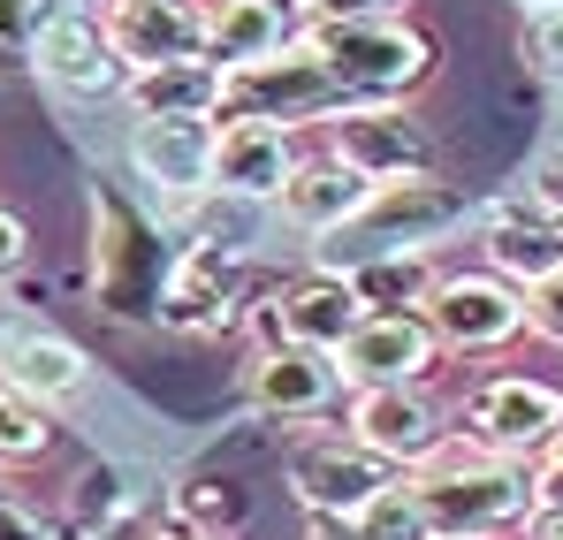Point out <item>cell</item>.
I'll list each match as a JSON object with an SVG mask.
<instances>
[{
  "label": "cell",
  "mask_w": 563,
  "mask_h": 540,
  "mask_svg": "<svg viewBox=\"0 0 563 540\" xmlns=\"http://www.w3.org/2000/svg\"><path fill=\"white\" fill-rule=\"evenodd\" d=\"M427 533L442 540H495V533H526V518L541 510L533 503V472L510 464V456L479 450L472 434H450L427 464L404 472Z\"/></svg>",
  "instance_id": "1"
},
{
  "label": "cell",
  "mask_w": 563,
  "mask_h": 540,
  "mask_svg": "<svg viewBox=\"0 0 563 540\" xmlns=\"http://www.w3.org/2000/svg\"><path fill=\"white\" fill-rule=\"evenodd\" d=\"M351 99H411L434 77V38L411 15H312L297 31Z\"/></svg>",
  "instance_id": "2"
},
{
  "label": "cell",
  "mask_w": 563,
  "mask_h": 540,
  "mask_svg": "<svg viewBox=\"0 0 563 540\" xmlns=\"http://www.w3.org/2000/svg\"><path fill=\"white\" fill-rule=\"evenodd\" d=\"M343 107H358V99L328 77V62H320L305 38H289L267 62L229 69V85H221V114H252V122H282V130H297V122H335Z\"/></svg>",
  "instance_id": "3"
},
{
  "label": "cell",
  "mask_w": 563,
  "mask_h": 540,
  "mask_svg": "<svg viewBox=\"0 0 563 540\" xmlns=\"http://www.w3.org/2000/svg\"><path fill=\"white\" fill-rule=\"evenodd\" d=\"M419 320L434 328L442 359H487V351H510L526 335V289H510L503 274H442L419 305Z\"/></svg>",
  "instance_id": "4"
},
{
  "label": "cell",
  "mask_w": 563,
  "mask_h": 540,
  "mask_svg": "<svg viewBox=\"0 0 563 540\" xmlns=\"http://www.w3.org/2000/svg\"><path fill=\"white\" fill-rule=\"evenodd\" d=\"M328 153L343 168H358L366 183H396V176H434V137L404 99H358L328 122Z\"/></svg>",
  "instance_id": "5"
},
{
  "label": "cell",
  "mask_w": 563,
  "mask_h": 540,
  "mask_svg": "<svg viewBox=\"0 0 563 540\" xmlns=\"http://www.w3.org/2000/svg\"><path fill=\"white\" fill-rule=\"evenodd\" d=\"M465 434L479 450L510 456V464H533L563 434V388L549 381H526V373H503V381H479L465 396Z\"/></svg>",
  "instance_id": "6"
},
{
  "label": "cell",
  "mask_w": 563,
  "mask_h": 540,
  "mask_svg": "<svg viewBox=\"0 0 563 540\" xmlns=\"http://www.w3.org/2000/svg\"><path fill=\"white\" fill-rule=\"evenodd\" d=\"M351 442L411 472L450 442V427H442V404L427 381H388V388H351Z\"/></svg>",
  "instance_id": "7"
},
{
  "label": "cell",
  "mask_w": 563,
  "mask_h": 540,
  "mask_svg": "<svg viewBox=\"0 0 563 540\" xmlns=\"http://www.w3.org/2000/svg\"><path fill=\"white\" fill-rule=\"evenodd\" d=\"M31 69H38V85L69 91V99H114L130 85V62L107 46V23L92 8H69V0L46 15V31L31 46Z\"/></svg>",
  "instance_id": "8"
},
{
  "label": "cell",
  "mask_w": 563,
  "mask_h": 540,
  "mask_svg": "<svg viewBox=\"0 0 563 540\" xmlns=\"http://www.w3.org/2000/svg\"><path fill=\"white\" fill-rule=\"evenodd\" d=\"M457 221H465V198L442 176H396V183H374L366 213H358L343 236H374L366 252H427V244L450 236ZM366 252H358V260H366Z\"/></svg>",
  "instance_id": "9"
},
{
  "label": "cell",
  "mask_w": 563,
  "mask_h": 540,
  "mask_svg": "<svg viewBox=\"0 0 563 540\" xmlns=\"http://www.w3.org/2000/svg\"><path fill=\"white\" fill-rule=\"evenodd\" d=\"M404 472L374 456L366 442H305V450L289 456V495L305 503V518H351V510H366L380 487H396Z\"/></svg>",
  "instance_id": "10"
},
{
  "label": "cell",
  "mask_w": 563,
  "mask_h": 540,
  "mask_svg": "<svg viewBox=\"0 0 563 540\" xmlns=\"http://www.w3.org/2000/svg\"><path fill=\"white\" fill-rule=\"evenodd\" d=\"M442 365V343L419 312H366L343 351H335V373L343 388H388V381H427Z\"/></svg>",
  "instance_id": "11"
},
{
  "label": "cell",
  "mask_w": 563,
  "mask_h": 540,
  "mask_svg": "<svg viewBox=\"0 0 563 540\" xmlns=\"http://www.w3.org/2000/svg\"><path fill=\"white\" fill-rule=\"evenodd\" d=\"M343 396V373L328 351H305V343H260L244 359V404L260 419H320L328 404Z\"/></svg>",
  "instance_id": "12"
},
{
  "label": "cell",
  "mask_w": 563,
  "mask_h": 540,
  "mask_svg": "<svg viewBox=\"0 0 563 540\" xmlns=\"http://www.w3.org/2000/svg\"><path fill=\"white\" fill-rule=\"evenodd\" d=\"M99 23H107V46L130 69H161V62L206 54V0H107Z\"/></svg>",
  "instance_id": "13"
},
{
  "label": "cell",
  "mask_w": 563,
  "mask_h": 540,
  "mask_svg": "<svg viewBox=\"0 0 563 540\" xmlns=\"http://www.w3.org/2000/svg\"><path fill=\"white\" fill-rule=\"evenodd\" d=\"M213 114H137L130 122V168L153 190H213Z\"/></svg>",
  "instance_id": "14"
},
{
  "label": "cell",
  "mask_w": 563,
  "mask_h": 540,
  "mask_svg": "<svg viewBox=\"0 0 563 540\" xmlns=\"http://www.w3.org/2000/svg\"><path fill=\"white\" fill-rule=\"evenodd\" d=\"M289 176H297V145H289L282 122L229 114L213 130V190H229V198H282Z\"/></svg>",
  "instance_id": "15"
},
{
  "label": "cell",
  "mask_w": 563,
  "mask_h": 540,
  "mask_svg": "<svg viewBox=\"0 0 563 540\" xmlns=\"http://www.w3.org/2000/svg\"><path fill=\"white\" fill-rule=\"evenodd\" d=\"M479 236H487V274H503L510 289H533L541 274L563 267V221L541 213L533 198H495Z\"/></svg>",
  "instance_id": "16"
},
{
  "label": "cell",
  "mask_w": 563,
  "mask_h": 540,
  "mask_svg": "<svg viewBox=\"0 0 563 540\" xmlns=\"http://www.w3.org/2000/svg\"><path fill=\"white\" fill-rule=\"evenodd\" d=\"M366 198H374V183L358 168H343L335 153H320V161H297V176L282 183L275 206H282V221L305 229V236H343L366 213Z\"/></svg>",
  "instance_id": "17"
},
{
  "label": "cell",
  "mask_w": 563,
  "mask_h": 540,
  "mask_svg": "<svg viewBox=\"0 0 563 540\" xmlns=\"http://www.w3.org/2000/svg\"><path fill=\"white\" fill-rule=\"evenodd\" d=\"M297 31H305L297 0H206V62H221V69L267 62Z\"/></svg>",
  "instance_id": "18"
},
{
  "label": "cell",
  "mask_w": 563,
  "mask_h": 540,
  "mask_svg": "<svg viewBox=\"0 0 563 540\" xmlns=\"http://www.w3.org/2000/svg\"><path fill=\"white\" fill-rule=\"evenodd\" d=\"M366 320V305H358V289L343 282V274H312V282H297V289H282L275 297V328L282 343H305V351H343V335Z\"/></svg>",
  "instance_id": "19"
},
{
  "label": "cell",
  "mask_w": 563,
  "mask_h": 540,
  "mask_svg": "<svg viewBox=\"0 0 563 540\" xmlns=\"http://www.w3.org/2000/svg\"><path fill=\"white\" fill-rule=\"evenodd\" d=\"M0 381L8 388H23L31 404H69V396H85V381H92V365L85 351L69 343V335H46V328H31V335H15L8 351H0Z\"/></svg>",
  "instance_id": "20"
},
{
  "label": "cell",
  "mask_w": 563,
  "mask_h": 540,
  "mask_svg": "<svg viewBox=\"0 0 563 540\" xmlns=\"http://www.w3.org/2000/svg\"><path fill=\"white\" fill-rule=\"evenodd\" d=\"M221 85H229V69L190 54V62H161V69H130L122 99H130V114H221Z\"/></svg>",
  "instance_id": "21"
},
{
  "label": "cell",
  "mask_w": 563,
  "mask_h": 540,
  "mask_svg": "<svg viewBox=\"0 0 563 540\" xmlns=\"http://www.w3.org/2000/svg\"><path fill=\"white\" fill-rule=\"evenodd\" d=\"M343 282L358 289V305L366 312H419L427 305V289L442 282L427 252H366V260H351Z\"/></svg>",
  "instance_id": "22"
},
{
  "label": "cell",
  "mask_w": 563,
  "mask_h": 540,
  "mask_svg": "<svg viewBox=\"0 0 563 540\" xmlns=\"http://www.w3.org/2000/svg\"><path fill=\"white\" fill-rule=\"evenodd\" d=\"M46 450H54V419H46V404H31L23 388L0 381V472H23V464H38Z\"/></svg>",
  "instance_id": "23"
},
{
  "label": "cell",
  "mask_w": 563,
  "mask_h": 540,
  "mask_svg": "<svg viewBox=\"0 0 563 540\" xmlns=\"http://www.w3.org/2000/svg\"><path fill=\"white\" fill-rule=\"evenodd\" d=\"M168 510H176L184 533H198V540H221V533L244 526V495H236V487H213V480H184Z\"/></svg>",
  "instance_id": "24"
},
{
  "label": "cell",
  "mask_w": 563,
  "mask_h": 540,
  "mask_svg": "<svg viewBox=\"0 0 563 540\" xmlns=\"http://www.w3.org/2000/svg\"><path fill=\"white\" fill-rule=\"evenodd\" d=\"M69 510H77V533H107V526L130 510V487H122V472H114V464H92V472H77V495H69Z\"/></svg>",
  "instance_id": "25"
},
{
  "label": "cell",
  "mask_w": 563,
  "mask_h": 540,
  "mask_svg": "<svg viewBox=\"0 0 563 540\" xmlns=\"http://www.w3.org/2000/svg\"><path fill=\"white\" fill-rule=\"evenodd\" d=\"M518 54H526V69H533V77H549V85L563 91V8H533V15H526Z\"/></svg>",
  "instance_id": "26"
},
{
  "label": "cell",
  "mask_w": 563,
  "mask_h": 540,
  "mask_svg": "<svg viewBox=\"0 0 563 540\" xmlns=\"http://www.w3.org/2000/svg\"><path fill=\"white\" fill-rule=\"evenodd\" d=\"M62 0H0V62L15 69H31V46H38V31H46V15H54Z\"/></svg>",
  "instance_id": "27"
},
{
  "label": "cell",
  "mask_w": 563,
  "mask_h": 540,
  "mask_svg": "<svg viewBox=\"0 0 563 540\" xmlns=\"http://www.w3.org/2000/svg\"><path fill=\"white\" fill-rule=\"evenodd\" d=\"M526 335H541V343L563 351V267L541 274V282L526 289Z\"/></svg>",
  "instance_id": "28"
},
{
  "label": "cell",
  "mask_w": 563,
  "mask_h": 540,
  "mask_svg": "<svg viewBox=\"0 0 563 540\" xmlns=\"http://www.w3.org/2000/svg\"><path fill=\"white\" fill-rule=\"evenodd\" d=\"M526 198H533L541 213H556V221H563V137L533 153V176H526Z\"/></svg>",
  "instance_id": "29"
},
{
  "label": "cell",
  "mask_w": 563,
  "mask_h": 540,
  "mask_svg": "<svg viewBox=\"0 0 563 540\" xmlns=\"http://www.w3.org/2000/svg\"><path fill=\"white\" fill-rule=\"evenodd\" d=\"M526 472H533V503H541V510H563V434L533 456Z\"/></svg>",
  "instance_id": "30"
},
{
  "label": "cell",
  "mask_w": 563,
  "mask_h": 540,
  "mask_svg": "<svg viewBox=\"0 0 563 540\" xmlns=\"http://www.w3.org/2000/svg\"><path fill=\"white\" fill-rule=\"evenodd\" d=\"M23 260H31V229H23V221H15V213L0 206V282L23 267Z\"/></svg>",
  "instance_id": "31"
},
{
  "label": "cell",
  "mask_w": 563,
  "mask_h": 540,
  "mask_svg": "<svg viewBox=\"0 0 563 540\" xmlns=\"http://www.w3.org/2000/svg\"><path fill=\"white\" fill-rule=\"evenodd\" d=\"M297 8H312V15H404L411 0H297Z\"/></svg>",
  "instance_id": "32"
},
{
  "label": "cell",
  "mask_w": 563,
  "mask_h": 540,
  "mask_svg": "<svg viewBox=\"0 0 563 540\" xmlns=\"http://www.w3.org/2000/svg\"><path fill=\"white\" fill-rule=\"evenodd\" d=\"M305 540H380L366 518H305Z\"/></svg>",
  "instance_id": "33"
},
{
  "label": "cell",
  "mask_w": 563,
  "mask_h": 540,
  "mask_svg": "<svg viewBox=\"0 0 563 540\" xmlns=\"http://www.w3.org/2000/svg\"><path fill=\"white\" fill-rule=\"evenodd\" d=\"M0 540H54V533H46L23 503H8V495H0Z\"/></svg>",
  "instance_id": "34"
},
{
  "label": "cell",
  "mask_w": 563,
  "mask_h": 540,
  "mask_svg": "<svg viewBox=\"0 0 563 540\" xmlns=\"http://www.w3.org/2000/svg\"><path fill=\"white\" fill-rule=\"evenodd\" d=\"M526 540H563V510H533L526 518Z\"/></svg>",
  "instance_id": "35"
},
{
  "label": "cell",
  "mask_w": 563,
  "mask_h": 540,
  "mask_svg": "<svg viewBox=\"0 0 563 540\" xmlns=\"http://www.w3.org/2000/svg\"><path fill=\"white\" fill-rule=\"evenodd\" d=\"M518 8H526V15H533V8H563V0H518Z\"/></svg>",
  "instance_id": "36"
},
{
  "label": "cell",
  "mask_w": 563,
  "mask_h": 540,
  "mask_svg": "<svg viewBox=\"0 0 563 540\" xmlns=\"http://www.w3.org/2000/svg\"><path fill=\"white\" fill-rule=\"evenodd\" d=\"M69 8H92V15H99V8H107V0H69Z\"/></svg>",
  "instance_id": "37"
},
{
  "label": "cell",
  "mask_w": 563,
  "mask_h": 540,
  "mask_svg": "<svg viewBox=\"0 0 563 540\" xmlns=\"http://www.w3.org/2000/svg\"><path fill=\"white\" fill-rule=\"evenodd\" d=\"M168 540H198V533H184V526H176V533H168Z\"/></svg>",
  "instance_id": "38"
},
{
  "label": "cell",
  "mask_w": 563,
  "mask_h": 540,
  "mask_svg": "<svg viewBox=\"0 0 563 540\" xmlns=\"http://www.w3.org/2000/svg\"><path fill=\"white\" fill-rule=\"evenodd\" d=\"M434 540H442V533H434Z\"/></svg>",
  "instance_id": "39"
}]
</instances>
